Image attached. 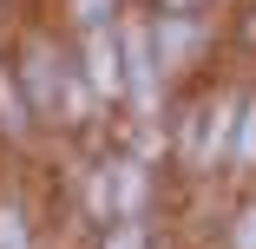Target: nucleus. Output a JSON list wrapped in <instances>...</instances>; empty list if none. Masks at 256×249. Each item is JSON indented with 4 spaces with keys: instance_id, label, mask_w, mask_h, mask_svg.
Segmentation results:
<instances>
[{
    "instance_id": "20e7f679",
    "label": "nucleus",
    "mask_w": 256,
    "mask_h": 249,
    "mask_svg": "<svg viewBox=\"0 0 256 249\" xmlns=\"http://www.w3.org/2000/svg\"><path fill=\"white\" fill-rule=\"evenodd\" d=\"M236 243H243V249H256V210L243 217V230H236Z\"/></svg>"
},
{
    "instance_id": "39448f33",
    "label": "nucleus",
    "mask_w": 256,
    "mask_h": 249,
    "mask_svg": "<svg viewBox=\"0 0 256 249\" xmlns=\"http://www.w3.org/2000/svg\"><path fill=\"white\" fill-rule=\"evenodd\" d=\"M98 7H106V0H79V13H86V20H98Z\"/></svg>"
},
{
    "instance_id": "7ed1b4c3",
    "label": "nucleus",
    "mask_w": 256,
    "mask_h": 249,
    "mask_svg": "<svg viewBox=\"0 0 256 249\" xmlns=\"http://www.w3.org/2000/svg\"><path fill=\"white\" fill-rule=\"evenodd\" d=\"M0 249H26V230H20L14 210H0Z\"/></svg>"
},
{
    "instance_id": "f257e3e1",
    "label": "nucleus",
    "mask_w": 256,
    "mask_h": 249,
    "mask_svg": "<svg viewBox=\"0 0 256 249\" xmlns=\"http://www.w3.org/2000/svg\"><path fill=\"white\" fill-rule=\"evenodd\" d=\"M33 92H40V105H53V98H60V105H72V98L60 92V72H53V59H46V53H33Z\"/></svg>"
},
{
    "instance_id": "f03ea898",
    "label": "nucleus",
    "mask_w": 256,
    "mask_h": 249,
    "mask_svg": "<svg viewBox=\"0 0 256 249\" xmlns=\"http://www.w3.org/2000/svg\"><path fill=\"white\" fill-rule=\"evenodd\" d=\"M92 85H118V53H112V39H92Z\"/></svg>"
}]
</instances>
